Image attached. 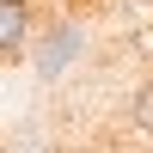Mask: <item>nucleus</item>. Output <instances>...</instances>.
I'll use <instances>...</instances> for the list:
<instances>
[{"label":"nucleus","mask_w":153,"mask_h":153,"mask_svg":"<svg viewBox=\"0 0 153 153\" xmlns=\"http://www.w3.org/2000/svg\"><path fill=\"white\" fill-rule=\"evenodd\" d=\"M129 123H135L141 135H153V74L135 86V98H129Z\"/></svg>","instance_id":"obj_2"},{"label":"nucleus","mask_w":153,"mask_h":153,"mask_svg":"<svg viewBox=\"0 0 153 153\" xmlns=\"http://www.w3.org/2000/svg\"><path fill=\"white\" fill-rule=\"evenodd\" d=\"M31 43V0H0V55H25Z\"/></svg>","instance_id":"obj_1"}]
</instances>
